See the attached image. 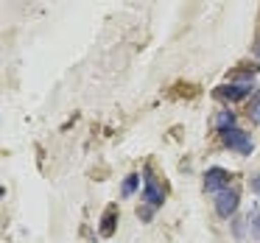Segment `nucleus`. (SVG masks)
<instances>
[{
    "label": "nucleus",
    "mask_w": 260,
    "mask_h": 243,
    "mask_svg": "<svg viewBox=\"0 0 260 243\" xmlns=\"http://www.w3.org/2000/svg\"><path fill=\"white\" fill-rule=\"evenodd\" d=\"M221 140H224L226 148H232V151L243 154V157H246V154H252V148H254L246 131L235 129V126H232V129H224V131H221Z\"/></svg>",
    "instance_id": "nucleus-1"
},
{
    "label": "nucleus",
    "mask_w": 260,
    "mask_h": 243,
    "mask_svg": "<svg viewBox=\"0 0 260 243\" xmlns=\"http://www.w3.org/2000/svg\"><path fill=\"white\" fill-rule=\"evenodd\" d=\"M143 182H146V187H143V201L148 204V207H162V201H165V196H162V187L157 185V179L151 176V170H146L143 173Z\"/></svg>",
    "instance_id": "nucleus-2"
},
{
    "label": "nucleus",
    "mask_w": 260,
    "mask_h": 243,
    "mask_svg": "<svg viewBox=\"0 0 260 243\" xmlns=\"http://www.w3.org/2000/svg\"><path fill=\"white\" fill-rule=\"evenodd\" d=\"M226 185H230V173H226L224 168H210L207 173H204V190L207 193H215V196H218L221 190H226Z\"/></svg>",
    "instance_id": "nucleus-3"
},
{
    "label": "nucleus",
    "mask_w": 260,
    "mask_h": 243,
    "mask_svg": "<svg viewBox=\"0 0 260 243\" xmlns=\"http://www.w3.org/2000/svg\"><path fill=\"white\" fill-rule=\"evenodd\" d=\"M238 204H241V198H238L235 190H221L218 196H215V213H218L221 218H230V215H235Z\"/></svg>",
    "instance_id": "nucleus-4"
},
{
    "label": "nucleus",
    "mask_w": 260,
    "mask_h": 243,
    "mask_svg": "<svg viewBox=\"0 0 260 243\" xmlns=\"http://www.w3.org/2000/svg\"><path fill=\"white\" fill-rule=\"evenodd\" d=\"M249 92H252V84L249 81H235V84H224L218 90L221 98H230V101H241V98H246Z\"/></svg>",
    "instance_id": "nucleus-5"
},
{
    "label": "nucleus",
    "mask_w": 260,
    "mask_h": 243,
    "mask_svg": "<svg viewBox=\"0 0 260 243\" xmlns=\"http://www.w3.org/2000/svg\"><path fill=\"white\" fill-rule=\"evenodd\" d=\"M115 232V207H109L107 210V215H104V224H101V235H112Z\"/></svg>",
    "instance_id": "nucleus-6"
},
{
    "label": "nucleus",
    "mask_w": 260,
    "mask_h": 243,
    "mask_svg": "<svg viewBox=\"0 0 260 243\" xmlns=\"http://www.w3.org/2000/svg\"><path fill=\"white\" fill-rule=\"evenodd\" d=\"M249 118H252L254 123H260V90L252 95V103H249Z\"/></svg>",
    "instance_id": "nucleus-7"
},
{
    "label": "nucleus",
    "mask_w": 260,
    "mask_h": 243,
    "mask_svg": "<svg viewBox=\"0 0 260 243\" xmlns=\"http://www.w3.org/2000/svg\"><path fill=\"white\" fill-rule=\"evenodd\" d=\"M137 182H140V176H135V173H132V176H126V182H123V190H120V193H123V198H129L132 193L137 190Z\"/></svg>",
    "instance_id": "nucleus-8"
},
{
    "label": "nucleus",
    "mask_w": 260,
    "mask_h": 243,
    "mask_svg": "<svg viewBox=\"0 0 260 243\" xmlns=\"http://www.w3.org/2000/svg\"><path fill=\"white\" fill-rule=\"evenodd\" d=\"M215 129H218V131L232 129V112H221L218 118H215Z\"/></svg>",
    "instance_id": "nucleus-9"
},
{
    "label": "nucleus",
    "mask_w": 260,
    "mask_h": 243,
    "mask_svg": "<svg viewBox=\"0 0 260 243\" xmlns=\"http://www.w3.org/2000/svg\"><path fill=\"white\" fill-rule=\"evenodd\" d=\"M252 235H254V237H260V210L252 215Z\"/></svg>",
    "instance_id": "nucleus-10"
},
{
    "label": "nucleus",
    "mask_w": 260,
    "mask_h": 243,
    "mask_svg": "<svg viewBox=\"0 0 260 243\" xmlns=\"http://www.w3.org/2000/svg\"><path fill=\"white\" fill-rule=\"evenodd\" d=\"M249 187H252V193H257V196H260V173H257V176H252Z\"/></svg>",
    "instance_id": "nucleus-11"
},
{
    "label": "nucleus",
    "mask_w": 260,
    "mask_h": 243,
    "mask_svg": "<svg viewBox=\"0 0 260 243\" xmlns=\"http://www.w3.org/2000/svg\"><path fill=\"white\" fill-rule=\"evenodd\" d=\"M257 56H260V42H257Z\"/></svg>",
    "instance_id": "nucleus-12"
}]
</instances>
